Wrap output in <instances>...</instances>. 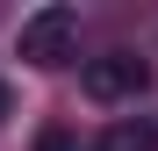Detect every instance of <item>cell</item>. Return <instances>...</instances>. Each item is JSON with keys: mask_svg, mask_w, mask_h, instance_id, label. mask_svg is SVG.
<instances>
[{"mask_svg": "<svg viewBox=\"0 0 158 151\" xmlns=\"http://www.w3.org/2000/svg\"><path fill=\"white\" fill-rule=\"evenodd\" d=\"M144 86H151V65L137 58V50H101V58L79 65V94L101 101V108H129Z\"/></svg>", "mask_w": 158, "mask_h": 151, "instance_id": "obj_1", "label": "cell"}, {"mask_svg": "<svg viewBox=\"0 0 158 151\" xmlns=\"http://www.w3.org/2000/svg\"><path fill=\"white\" fill-rule=\"evenodd\" d=\"M72 36H79V7L50 0V7L22 15V29H15V50H22V58H29L36 72H50V65H65V58H72Z\"/></svg>", "mask_w": 158, "mask_h": 151, "instance_id": "obj_2", "label": "cell"}, {"mask_svg": "<svg viewBox=\"0 0 158 151\" xmlns=\"http://www.w3.org/2000/svg\"><path fill=\"white\" fill-rule=\"evenodd\" d=\"M94 151H158V130H151L144 115H137V122H115V130L101 137Z\"/></svg>", "mask_w": 158, "mask_h": 151, "instance_id": "obj_3", "label": "cell"}, {"mask_svg": "<svg viewBox=\"0 0 158 151\" xmlns=\"http://www.w3.org/2000/svg\"><path fill=\"white\" fill-rule=\"evenodd\" d=\"M36 151H79L72 122H43V130H36Z\"/></svg>", "mask_w": 158, "mask_h": 151, "instance_id": "obj_4", "label": "cell"}, {"mask_svg": "<svg viewBox=\"0 0 158 151\" xmlns=\"http://www.w3.org/2000/svg\"><path fill=\"white\" fill-rule=\"evenodd\" d=\"M7 108H15V94H7V79H0V122H7Z\"/></svg>", "mask_w": 158, "mask_h": 151, "instance_id": "obj_5", "label": "cell"}]
</instances>
